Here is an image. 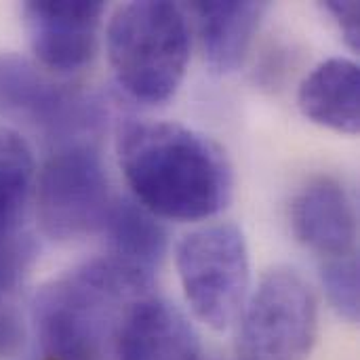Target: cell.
Returning a JSON list of instances; mask_svg holds the SVG:
<instances>
[{
    "label": "cell",
    "mask_w": 360,
    "mask_h": 360,
    "mask_svg": "<svg viewBox=\"0 0 360 360\" xmlns=\"http://www.w3.org/2000/svg\"><path fill=\"white\" fill-rule=\"evenodd\" d=\"M34 184V158L25 139L0 127V304L19 283L32 257L23 217Z\"/></svg>",
    "instance_id": "9"
},
{
    "label": "cell",
    "mask_w": 360,
    "mask_h": 360,
    "mask_svg": "<svg viewBox=\"0 0 360 360\" xmlns=\"http://www.w3.org/2000/svg\"><path fill=\"white\" fill-rule=\"evenodd\" d=\"M150 287V276L108 255L44 285L32 308L44 360L101 359L129 306L146 297Z\"/></svg>",
    "instance_id": "2"
},
{
    "label": "cell",
    "mask_w": 360,
    "mask_h": 360,
    "mask_svg": "<svg viewBox=\"0 0 360 360\" xmlns=\"http://www.w3.org/2000/svg\"><path fill=\"white\" fill-rule=\"evenodd\" d=\"M198 38L207 63L215 72H234L247 57L255 32L268 11L266 2L213 0L194 2Z\"/></svg>",
    "instance_id": "13"
},
{
    "label": "cell",
    "mask_w": 360,
    "mask_h": 360,
    "mask_svg": "<svg viewBox=\"0 0 360 360\" xmlns=\"http://www.w3.org/2000/svg\"><path fill=\"white\" fill-rule=\"evenodd\" d=\"M0 114L25 120L70 143L72 137L97 129L101 108L97 99L57 82L34 61L0 53Z\"/></svg>",
    "instance_id": "7"
},
{
    "label": "cell",
    "mask_w": 360,
    "mask_h": 360,
    "mask_svg": "<svg viewBox=\"0 0 360 360\" xmlns=\"http://www.w3.org/2000/svg\"><path fill=\"white\" fill-rule=\"evenodd\" d=\"M300 110L312 122L344 135L360 127V70L352 59L331 57L300 84Z\"/></svg>",
    "instance_id": "12"
},
{
    "label": "cell",
    "mask_w": 360,
    "mask_h": 360,
    "mask_svg": "<svg viewBox=\"0 0 360 360\" xmlns=\"http://www.w3.org/2000/svg\"><path fill=\"white\" fill-rule=\"evenodd\" d=\"M295 238L323 262L356 255V209L348 190L333 177L310 179L291 202Z\"/></svg>",
    "instance_id": "10"
},
{
    "label": "cell",
    "mask_w": 360,
    "mask_h": 360,
    "mask_svg": "<svg viewBox=\"0 0 360 360\" xmlns=\"http://www.w3.org/2000/svg\"><path fill=\"white\" fill-rule=\"evenodd\" d=\"M103 11L97 0L25 2V30L40 65L59 74L84 68L97 51Z\"/></svg>",
    "instance_id": "8"
},
{
    "label": "cell",
    "mask_w": 360,
    "mask_h": 360,
    "mask_svg": "<svg viewBox=\"0 0 360 360\" xmlns=\"http://www.w3.org/2000/svg\"><path fill=\"white\" fill-rule=\"evenodd\" d=\"M118 162L135 200L156 217L198 221L232 198L234 173L221 146L179 122H127Z\"/></svg>",
    "instance_id": "1"
},
{
    "label": "cell",
    "mask_w": 360,
    "mask_h": 360,
    "mask_svg": "<svg viewBox=\"0 0 360 360\" xmlns=\"http://www.w3.org/2000/svg\"><path fill=\"white\" fill-rule=\"evenodd\" d=\"M321 281L329 304L350 323L359 319V259L344 257L321 264Z\"/></svg>",
    "instance_id": "15"
},
{
    "label": "cell",
    "mask_w": 360,
    "mask_h": 360,
    "mask_svg": "<svg viewBox=\"0 0 360 360\" xmlns=\"http://www.w3.org/2000/svg\"><path fill=\"white\" fill-rule=\"evenodd\" d=\"M238 319V360L310 359L319 335V304L300 272L270 270Z\"/></svg>",
    "instance_id": "5"
},
{
    "label": "cell",
    "mask_w": 360,
    "mask_h": 360,
    "mask_svg": "<svg viewBox=\"0 0 360 360\" xmlns=\"http://www.w3.org/2000/svg\"><path fill=\"white\" fill-rule=\"evenodd\" d=\"M114 205L99 150L70 141L44 162L36 181L40 228L55 240H74L103 228Z\"/></svg>",
    "instance_id": "6"
},
{
    "label": "cell",
    "mask_w": 360,
    "mask_h": 360,
    "mask_svg": "<svg viewBox=\"0 0 360 360\" xmlns=\"http://www.w3.org/2000/svg\"><path fill=\"white\" fill-rule=\"evenodd\" d=\"M114 350L118 360H200V340L181 310L146 295L124 312Z\"/></svg>",
    "instance_id": "11"
},
{
    "label": "cell",
    "mask_w": 360,
    "mask_h": 360,
    "mask_svg": "<svg viewBox=\"0 0 360 360\" xmlns=\"http://www.w3.org/2000/svg\"><path fill=\"white\" fill-rule=\"evenodd\" d=\"M177 272L194 314L226 331L245 308L251 278L243 230L230 221L192 230L177 247Z\"/></svg>",
    "instance_id": "4"
},
{
    "label": "cell",
    "mask_w": 360,
    "mask_h": 360,
    "mask_svg": "<svg viewBox=\"0 0 360 360\" xmlns=\"http://www.w3.org/2000/svg\"><path fill=\"white\" fill-rule=\"evenodd\" d=\"M325 13L333 17L338 23L346 44L352 51L360 49V19H359V4L354 0H329L323 4Z\"/></svg>",
    "instance_id": "16"
},
{
    "label": "cell",
    "mask_w": 360,
    "mask_h": 360,
    "mask_svg": "<svg viewBox=\"0 0 360 360\" xmlns=\"http://www.w3.org/2000/svg\"><path fill=\"white\" fill-rule=\"evenodd\" d=\"M101 230L108 240V257L154 278L167 253V232L154 213L137 200H114Z\"/></svg>",
    "instance_id": "14"
},
{
    "label": "cell",
    "mask_w": 360,
    "mask_h": 360,
    "mask_svg": "<svg viewBox=\"0 0 360 360\" xmlns=\"http://www.w3.org/2000/svg\"><path fill=\"white\" fill-rule=\"evenodd\" d=\"M108 57L118 84L137 101L171 99L190 59V25L184 8L165 0L120 4L108 23Z\"/></svg>",
    "instance_id": "3"
}]
</instances>
